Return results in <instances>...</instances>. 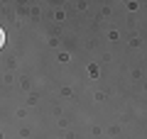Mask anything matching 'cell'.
<instances>
[{
    "label": "cell",
    "instance_id": "6da1fadb",
    "mask_svg": "<svg viewBox=\"0 0 147 139\" xmlns=\"http://www.w3.org/2000/svg\"><path fill=\"white\" fill-rule=\"evenodd\" d=\"M3 46H5V29L0 27V49H3Z\"/></svg>",
    "mask_w": 147,
    "mask_h": 139
}]
</instances>
